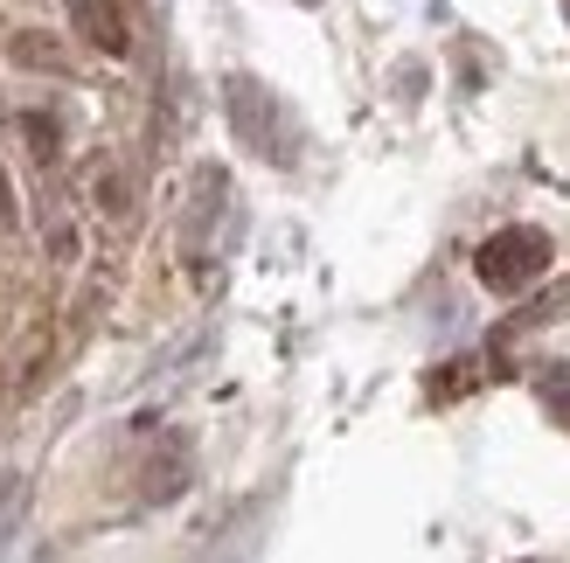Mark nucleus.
I'll list each match as a JSON object with an SVG mask.
<instances>
[{
  "mask_svg": "<svg viewBox=\"0 0 570 563\" xmlns=\"http://www.w3.org/2000/svg\"><path fill=\"white\" fill-rule=\"evenodd\" d=\"M223 105H230V126H237V139H244L258 160H272V167H293V160H299L293 111L272 98V83H258V77L237 70L230 83H223Z\"/></svg>",
  "mask_w": 570,
  "mask_h": 563,
  "instance_id": "obj_1",
  "label": "nucleus"
},
{
  "mask_svg": "<svg viewBox=\"0 0 570 563\" xmlns=\"http://www.w3.org/2000/svg\"><path fill=\"white\" fill-rule=\"evenodd\" d=\"M550 258H557L550 230H535V223H508V230H494L488 244L473 250V278L488 293H529L535 278L550 271Z\"/></svg>",
  "mask_w": 570,
  "mask_h": 563,
  "instance_id": "obj_2",
  "label": "nucleus"
},
{
  "mask_svg": "<svg viewBox=\"0 0 570 563\" xmlns=\"http://www.w3.org/2000/svg\"><path fill=\"white\" fill-rule=\"evenodd\" d=\"M77 36L91 42V49H105V56H126L132 49V28H126V14H119V0H77Z\"/></svg>",
  "mask_w": 570,
  "mask_h": 563,
  "instance_id": "obj_3",
  "label": "nucleus"
},
{
  "mask_svg": "<svg viewBox=\"0 0 570 563\" xmlns=\"http://www.w3.org/2000/svg\"><path fill=\"white\" fill-rule=\"evenodd\" d=\"M8 56H14L21 70H42V77H63V70H70L63 42H56V36H42V28H21V36H8Z\"/></svg>",
  "mask_w": 570,
  "mask_h": 563,
  "instance_id": "obj_4",
  "label": "nucleus"
},
{
  "mask_svg": "<svg viewBox=\"0 0 570 563\" xmlns=\"http://www.w3.org/2000/svg\"><path fill=\"white\" fill-rule=\"evenodd\" d=\"M21 132H28V147H36V160H56V154H63V126H56L49 111H28Z\"/></svg>",
  "mask_w": 570,
  "mask_h": 563,
  "instance_id": "obj_5",
  "label": "nucleus"
},
{
  "mask_svg": "<svg viewBox=\"0 0 570 563\" xmlns=\"http://www.w3.org/2000/svg\"><path fill=\"white\" fill-rule=\"evenodd\" d=\"M21 501H28V481H21V473H0V543L14 536V522H21Z\"/></svg>",
  "mask_w": 570,
  "mask_h": 563,
  "instance_id": "obj_6",
  "label": "nucleus"
},
{
  "mask_svg": "<svg viewBox=\"0 0 570 563\" xmlns=\"http://www.w3.org/2000/svg\"><path fill=\"white\" fill-rule=\"evenodd\" d=\"M98 209H105V216H126V181H119V167H105V175H98Z\"/></svg>",
  "mask_w": 570,
  "mask_h": 563,
  "instance_id": "obj_7",
  "label": "nucleus"
},
{
  "mask_svg": "<svg viewBox=\"0 0 570 563\" xmlns=\"http://www.w3.org/2000/svg\"><path fill=\"white\" fill-rule=\"evenodd\" d=\"M0 223H14V181L0 175Z\"/></svg>",
  "mask_w": 570,
  "mask_h": 563,
  "instance_id": "obj_8",
  "label": "nucleus"
},
{
  "mask_svg": "<svg viewBox=\"0 0 570 563\" xmlns=\"http://www.w3.org/2000/svg\"><path fill=\"white\" fill-rule=\"evenodd\" d=\"M306 8H313V0H306Z\"/></svg>",
  "mask_w": 570,
  "mask_h": 563,
  "instance_id": "obj_9",
  "label": "nucleus"
}]
</instances>
